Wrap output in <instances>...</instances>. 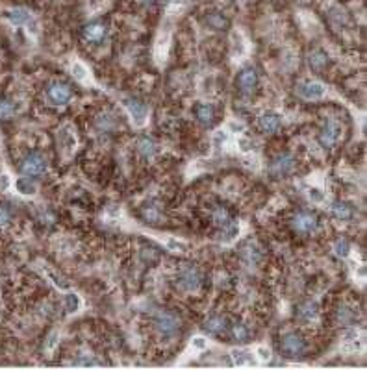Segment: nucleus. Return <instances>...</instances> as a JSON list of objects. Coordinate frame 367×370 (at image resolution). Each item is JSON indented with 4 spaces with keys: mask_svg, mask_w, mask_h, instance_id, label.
Masks as SVG:
<instances>
[{
    "mask_svg": "<svg viewBox=\"0 0 367 370\" xmlns=\"http://www.w3.org/2000/svg\"><path fill=\"white\" fill-rule=\"evenodd\" d=\"M45 171H46V160L39 152L28 154L23 160V163H21V172L28 178H37L41 174H45Z\"/></svg>",
    "mask_w": 367,
    "mask_h": 370,
    "instance_id": "obj_1",
    "label": "nucleus"
},
{
    "mask_svg": "<svg viewBox=\"0 0 367 370\" xmlns=\"http://www.w3.org/2000/svg\"><path fill=\"white\" fill-rule=\"evenodd\" d=\"M201 272L199 268L193 267V265H186V267L180 270L178 274V285L182 287L184 290H197L201 287Z\"/></svg>",
    "mask_w": 367,
    "mask_h": 370,
    "instance_id": "obj_2",
    "label": "nucleus"
},
{
    "mask_svg": "<svg viewBox=\"0 0 367 370\" xmlns=\"http://www.w3.org/2000/svg\"><path fill=\"white\" fill-rule=\"evenodd\" d=\"M295 165H297V163H295V158H293L291 154H282L271 163L269 172L275 178H286L295 171Z\"/></svg>",
    "mask_w": 367,
    "mask_h": 370,
    "instance_id": "obj_3",
    "label": "nucleus"
},
{
    "mask_svg": "<svg viewBox=\"0 0 367 370\" xmlns=\"http://www.w3.org/2000/svg\"><path fill=\"white\" fill-rule=\"evenodd\" d=\"M291 226L297 234H312L317 230V218L312 213L300 211L291 218Z\"/></svg>",
    "mask_w": 367,
    "mask_h": 370,
    "instance_id": "obj_4",
    "label": "nucleus"
},
{
    "mask_svg": "<svg viewBox=\"0 0 367 370\" xmlns=\"http://www.w3.org/2000/svg\"><path fill=\"white\" fill-rule=\"evenodd\" d=\"M341 133H343V130H341V126H339L336 120H327V124H325V128H323V131H321L319 141H321V144L325 148H332L339 142Z\"/></svg>",
    "mask_w": 367,
    "mask_h": 370,
    "instance_id": "obj_5",
    "label": "nucleus"
},
{
    "mask_svg": "<svg viewBox=\"0 0 367 370\" xmlns=\"http://www.w3.org/2000/svg\"><path fill=\"white\" fill-rule=\"evenodd\" d=\"M280 348L287 357H297V355H300V353L304 352L306 344H304V341L297 335V333H287V335L282 339Z\"/></svg>",
    "mask_w": 367,
    "mask_h": 370,
    "instance_id": "obj_6",
    "label": "nucleus"
},
{
    "mask_svg": "<svg viewBox=\"0 0 367 370\" xmlns=\"http://www.w3.org/2000/svg\"><path fill=\"white\" fill-rule=\"evenodd\" d=\"M298 97H302L304 100H319V98L325 97V86L321 82H304V84H298L297 87Z\"/></svg>",
    "mask_w": 367,
    "mask_h": 370,
    "instance_id": "obj_7",
    "label": "nucleus"
},
{
    "mask_svg": "<svg viewBox=\"0 0 367 370\" xmlns=\"http://www.w3.org/2000/svg\"><path fill=\"white\" fill-rule=\"evenodd\" d=\"M154 322H156V328H158L163 335H172V333L178 330V326H180L176 317L172 313H169V311H160V313L156 315Z\"/></svg>",
    "mask_w": 367,
    "mask_h": 370,
    "instance_id": "obj_8",
    "label": "nucleus"
},
{
    "mask_svg": "<svg viewBox=\"0 0 367 370\" xmlns=\"http://www.w3.org/2000/svg\"><path fill=\"white\" fill-rule=\"evenodd\" d=\"M125 106L128 109V115H130V119L136 126H143L147 122V108H145L143 104L138 102V100H132V98H128L125 100Z\"/></svg>",
    "mask_w": 367,
    "mask_h": 370,
    "instance_id": "obj_9",
    "label": "nucleus"
},
{
    "mask_svg": "<svg viewBox=\"0 0 367 370\" xmlns=\"http://www.w3.org/2000/svg\"><path fill=\"white\" fill-rule=\"evenodd\" d=\"M258 124L262 128V131H265V133H275V131L280 130V115H276L275 111H265V113L260 115Z\"/></svg>",
    "mask_w": 367,
    "mask_h": 370,
    "instance_id": "obj_10",
    "label": "nucleus"
},
{
    "mask_svg": "<svg viewBox=\"0 0 367 370\" xmlns=\"http://www.w3.org/2000/svg\"><path fill=\"white\" fill-rule=\"evenodd\" d=\"M48 98L57 106H64L71 100V89L65 84H52L48 87Z\"/></svg>",
    "mask_w": 367,
    "mask_h": 370,
    "instance_id": "obj_11",
    "label": "nucleus"
},
{
    "mask_svg": "<svg viewBox=\"0 0 367 370\" xmlns=\"http://www.w3.org/2000/svg\"><path fill=\"white\" fill-rule=\"evenodd\" d=\"M237 84H239L243 93H251L254 87H256V84H258V74H256V70H254V68H245V70L239 74Z\"/></svg>",
    "mask_w": 367,
    "mask_h": 370,
    "instance_id": "obj_12",
    "label": "nucleus"
},
{
    "mask_svg": "<svg viewBox=\"0 0 367 370\" xmlns=\"http://www.w3.org/2000/svg\"><path fill=\"white\" fill-rule=\"evenodd\" d=\"M241 259L247 263L249 267H256L262 261V250L256 245H247L241 250Z\"/></svg>",
    "mask_w": 367,
    "mask_h": 370,
    "instance_id": "obj_13",
    "label": "nucleus"
},
{
    "mask_svg": "<svg viewBox=\"0 0 367 370\" xmlns=\"http://www.w3.org/2000/svg\"><path fill=\"white\" fill-rule=\"evenodd\" d=\"M84 37L91 43H100L106 37V26L100 23H93L84 28Z\"/></svg>",
    "mask_w": 367,
    "mask_h": 370,
    "instance_id": "obj_14",
    "label": "nucleus"
},
{
    "mask_svg": "<svg viewBox=\"0 0 367 370\" xmlns=\"http://www.w3.org/2000/svg\"><path fill=\"white\" fill-rule=\"evenodd\" d=\"M6 17L10 19L15 26H23V24H28L34 21V19H32V13H30L28 10H24V8L10 10V12H6Z\"/></svg>",
    "mask_w": 367,
    "mask_h": 370,
    "instance_id": "obj_15",
    "label": "nucleus"
},
{
    "mask_svg": "<svg viewBox=\"0 0 367 370\" xmlns=\"http://www.w3.org/2000/svg\"><path fill=\"white\" fill-rule=\"evenodd\" d=\"M330 211H332L334 218H338V220H341V222L352 218V207H350L347 202H334Z\"/></svg>",
    "mask_w": 367,
    "mask_h": 370,
    "instance_id": "obj_16",
    "label": "nucleus"
},
{
    "mask_svg": "<svg viewBox=\"0 0 367 370\" xmlns=\"http://www.w3.org/2000/svg\"><path fill=\"white\" fill-rule=\"evenodd\" d=\"M204 328L210 333H213V335H221V333H224V331L228 330V320L223 319V317H212V319L206 320Z\"/></svg>",
    "mask_w": 367,
    "mask_h": 370,
    "instance_id": "obj_17",
    "label": "nucleus"
},
{
    "mask_svg": "<svg viewBox=\"0 0 367 370\" xmlns=\"http://www.w3.org/2000/svg\"><path fill=\"white\" fill-rule=\"evenodd\" d=\"M59 141H62V144H64V148L67 152H73V150H75L76 135L73 133V128H71L69 124L62 128V131H59Z\"/></svg>",
    "mask_w": 367,
    "mask_h": 370,
    "instance_id": "obj_18",
    "label": "nucleus"
},
{
    "mask_svg": "<svg viewBox=\"0 0 367 370\" xmlns=\"http://www.w3.org/2000/svg\"><path fill=\"white\" fill-rule=\"evenodd\" d=\"M327 61H328V57L323 50H312L310 54H308V63H310V67L314 68V70L325 68L327 67Z\"/></svg>",
    "mask_w": 367,
    "mask_h": 370,
    "instance_id": "obj_19",
    "label": "nucleus"
},
{
    "mask_svg": "<svg viewBox=\"0 0 367 370\" xmlns=\"http://www.w3.org/2000/svg\"><path fill=\"white\" fill-rule=\"evenodd\" d=\"M197 117H199V120L204 126H210L213 122V119H215V111H213L210 104H202V106L197 108Z\"/></svg>",
    "mask_w": 367,
    "mask_h": 370,
    "instance_id": "obj_20",
    "label": "nucleus"
},
{
    "mask_svg": "<svg viewBox=\"0 0 367 370\" xmlns=\"http://www.w3.org/2000/svg\"><path fill=\"white\" fill-rule=\"evenodd\" d=\"M138 150L143 158L149 160V158H152V156L156 154V142L152 141V139H149V137H143V139H139V142H138Z\"/></svg>",
    "mask_w": 367,
    "mask_h": 370,
    "instance_id": "obj_21",
    "label": "nucleus"
},
{
    "mask_svg": "<svg viewBox=\"0 0 367 370\" xmlns=\"http://www.w3.org/2000/svg\"><path fill=\"white\" fill-rule=\"evenodd\" d=\"M317 317V304L316 302H306L298 309V319L302 320H314Z\"/></svg>",
    "mask_w": 367,
    "mask_h": 370,
    "instance_id": "obj_22",
    "label": "nucleus"
},
{
    "mask_svg": "<svg viewBox=\"0 0 367 370\" xmlns=\"http://www.w3.org/2000/svg\"><path fill=\"white\" fill-rule=\"evenodd\" d=\"M213 222L217 224L219 228H224L226 224L230 222V213L226 211V207H221L217 205L215 209H213Z\"/></svg>",
    "mask_w": 367,
    "mask_h": 370,
    "instance_id": "obj_23",
    "label": "nucleus"
},
{
    "mask_svg": "<svg viewBox=\"0 0 367 370\" xmlns=\"http://www.w3.org/2000/svg\"><path fill=\"white\" fill-rule=\"evenodd\" d=\"M237 234H239V224L234 222V220H230L228 224L223 228V237H221V241L230 243V241H234L235 237H237Z\"/></svg>",
    "mask_w": 367,
    "mask_h": 370,
    "instance_id": "obj_24",
    "label": "nucleus"
},
{
    "mask_svg": "<svg viewBox=\"0 0 367 370\" xmlns=\"http://www.w3.org/2000/svg\"><path fill=\"white\" fill-rule=\"evenodd\" d=\"M206 23H208V26L213 30H223L228 26V21H226L221 13H212V15H208Z\"/></svg>",
    "mask_w": 367,
    "mask_h": 370,
    "instance_id": "obj_25",
    "label": "nucleus"
},
{
    "mask_svg": "<svg viewBox=\"0 0 367 370\" xmlns=\"http://www.w3.org/2000/svg\"><path fill=\"white\" fill-rule=\"evenodd\" d=\"M232 359H234L235 364H253L254 363V357L253 353L245 352V350H232Z\"/></svg>",
    "mask_w": 367,
    "mask_h": 370,
    "instance_id": "obj_26",
    "label": "nucleus"
},
{
    "mask_svg": "<svg viewBox=\"0 0 367 370\" xmlns=\"http://www.w3.org/2000/svg\"><path fill=\"white\" fill-rule=\"evenodd\" d=\"M82 302H80V296L73 294V292H69V294L65 296V309L69 311V313H76L78 309H80Z\"/></svg>",
    "mask_w": 367,
    "mask_h": 370,
    "instance_id": "obj_27",
    "label": "nucleus"
},
{
    "mask_svg": "<svg viewBox=\"0 0 367 370\" xmlns=\"http://www.w3.org/2000/svg\"><path fill=\"white\" fill-rule=\"evenodd\" d=\"M13 115H15V106H13V102H10L6 98H2V100H0V119H10Z\"/></svg>",
    "mask_w": 367,
    "mask_h": 370,
    "instance_id": "obj_28",
    "label": "nucleus"
},
{
    "mask_svg": "<svg viewBox=\"0 0 367 370\" xmlns=\"http://www.w3.org/2000/svg\"><path fill=\"white\" fill-rule=\"evenodd\" d=\"M338 320L341 324H352L356 320V313L350 308H341L338 311Z\"/></svg>",
    "mask_w": 367,
    "mask_h": 370,
    "instance_id": "obj_29",
    "label": "nucleus"
},
{
    "mask_svg": "<svg viewBox=\"0 0 367 370\" xmlns=\"http://www.w3.org/2000/svg\"><path fill=\"white\" fill-rule=\"evenodd\" d=\"M232 337H234L235 341H247L249 339V330H247V326H243V324H234L232 326Z\"/></svg>",
    "mask_w": 367,
    "mask_h": 370,
    "instance_id": "obj_30",
    "label": "nucleus"
},
{
    "mask_svg": "<svg viewBox=\"0 0 367 370\" xmlns=\"http://www.w3.org/2000/svg\"><path fill=\"white\" fill-rule=\"evenodd\" d=\"M45 272H46V276H48V278L52 279V283L56 285V287H59V289H62V290H67V289H69V283H67V281H65L64 278H59V276H57V274L54 272V270H50V268H48V267H45Z\"/></svg>",
    "mask_w": 367,
    "mask_h": 370,
    "instance_id": "obj_31",
    "label": "nucleus"
},
{
    "mask_svg": "<svg viewBox=\"0 0 367 370\" xmlns=\"http://www.w3.org/2000/svg\"><path fill=\"white\" fill-rule=\"evenodd\" d=\"M334 252H336V256L339 257H347L350 254V245H349V241H338L336 245H334Z\"/></svg>",
    "mask_w": 367,
    "mask_h": 370,
    "instance_id": "obj_32",
    "label": "nucleus"
},
{
    "mask_svg": "<svg viewBox=\"0 0 367 370\" xmlns=\"http://www.w3.org/2000/svg\"><path fill=\"white\" fill-rule=\"evenodd\" d=\"M73 74H75V78L78 82H87V78H89L87 68L84 67L82 63H75V65H73Z\"/></svg>",
    "mask_w": 367,
    "mask_h": 370,
    "instance_id": "obj_33",
    "label": "nucleus"
},
{
    "mask_svg": "<svg viewBox=\"0 0 367 370\" xmlns=\"http://www.w3.org/2000/svg\"><path fill=\"white\" fill-rule=\"evenodd\" d=\"M17 189H19V193H23V194H32L35 193V185L34 183H30V180H26V178H23V180H19L17 183Z\"/></svg>",
    "mask_w": 367,
    "mask_h": 370,
    "instance_id": "obj_34",
    "label": "nucleus"
},
{
    "mask_svg": "<svg viewBox=\"0 0 367 370\" xmlns=\"http://www.w3.org/2000/svg\"><path fill=\"white\" fill-rule=\"evenodd\" d=\"M165 246L171 252H174V254H184V252L188 250V248H186V245H184V243H180V241H176V239H167Z\"/></svg>",
    "mask_w": 367,
    "mask_h": 370,
    "instance_id": "obj_35",
    "label": "nucleus"
},
{
    "mask_svg": "<svg viewBox=\"0 0 367 370\" xmlns=\"http://www.w3.org/2000/svg\"><path fill=\"white\" fill-rule=\"evenodd\" d=\"M308 196H310V200L312 202H316V204L325 202V194H323V191L319 187H312L310 191H308Z\"/></svg>",
    "mask_w": 367,
    "mask_h": 370,
    "instance_id": "obj_36",
    "label": "nucleus"
},
{
    "mask_svg": "<svg viewBox=\"0 0 367 370\" xmlns=\"http://www.w3.org/2000/svg\"><path fill=\"white\" fill-rule=\"evenodd\" d=\"M12 220V215H10V209L6 205H0V228L8 226V222Z\"/></svg>",
    "mask_w": 367,
    "mask_h": 370,
    "instance_id": "obj_37",
    "label": "nucleus"
},
{
    "mask_svg": "<svg viewBox=\"0 0 367 370\" xmlns=\"http://www.w3.org/2000/svg\"><path fill=\"white\" fill-rule=\"evenodd\" d=\"M191 346L195 348V350H204L208 346V341L204 337H195L193 341H191Z\"/></svg>",
    "mask_w": 367,
    "mask_h": 370,
    "instance_id": "obj_38",
    "label": "nucleus"
},
{
    "mask_svg": "<svg viewBox=\"0 0 367 370\" xmlns=\"http://www.w3.org/2000/svg\"><path fill=\"white\" fill-rule=\"evenodd\" d=\"M145 218L149 222H158L160 220V215H158V211L154 209V207H150V209H145Z\"/></svg>",
    "mask_w": 367,
    "mask_h": 370,
    "instance_id": "obj_39",
    "label": "nucleus"
},
{
    "mask_svg": "<svg viewBox=\"0 0 367 370\" xmlns=\"http://www.w3.org/2000/svg\"><path fill=\"white\" fill-rule=\"evenodd\" d=\"M75 363L76 364H86V366H87V364H98V361H97V359H93L91 355H82L80 359H76Z\"/></svg>",
    "mask_w": 367,
    "mask_h": 370,
    "instance_id": "obj_40",
    "label": "nucleus"
},
{
    "mask_svg": "<svg viewBox=\"0 0 367 370\" xmlns=\"http://www.w3.org/2000/svg\"><path fill=\"white\" fill-rule=\"evenodd\" d=\"M256 355H258L262 361H269V359H271V352L267 350V348H264V346H260L258 350H256Z\"/></svg>",
    "mask_w": 367,
    "mask_h": 370,
    "instance_id": "obj_41",
    "label": "nucleus"
},
{
    "mask_svg": "<svg viewBox=\"0 0 367 370\" xmlns=\"http://www.w3.org/2000/svg\"><path fill=\"white\" fill-rule=\"evenodd\" d=\"M224 141H226V133H223V131H217V133L213 135V142H215V146H221Z\"/></svg>",
    "mask_w": 367,
    "mask_h": 370,
    "instance_id": "obj_42",
    "label": "nucleus"
},
{
    "mask_svg": "<svg viewBox=\"0 0 367 370\" xmlns=\"http://www.w3.org/2000/svg\"><path fill=\"white\" fill-rule=\"evenodd\" d=\"M10 176H8V174H2V176H0V189H2V191H8V189H10Z\"/></svg>",
    "mask_w": 367,
    "mask_h": 370,
    "instance_id": "obj_43",
    "label": "nucleus"
},
{
    "mask_svg": "<svg viewBox=\"0 0 367 370\" xmlns=\"http://www.w3.org/2000/svg\"><path fill=\"white\" fill-rule=\"evenodd\" d=\"M56 342H57V331H54V333L48 337V344H46V348H48V350H52V348L56 346Z\"/></svg>",
    "mask_w": 367,
    "mask_h": 370,
    "instance_id": "obj_44",
    "label": "nucleus"
},
{
    "mask_svg": "<svg viewBox=\"0 0 367 370\" xmlns=\"http://www.w3.org/2000/svg\"><path fill=\"white\" fill-rule=\"evenodd\" d=\"M239 43H235V46H234V54H237V56H241V54H243V52H245V46H243V43H241V37L239 39Z\"/></svg>",
    "mask_w": 367,
    "mask_h": 370,
    "instance_id": "obj_45",
    "label": "nucleus"
},
{
    "mask_svg": "<svg viewBox=\"0 0 367 370\" xmlns=\"http://www.w3.org/2000/svg\"><path fill=\"white\" fill-rule=\"evenodd\" d=\"M239 146L243 152H247V150H251V142H249L247 139H239Z\"/></svg>",
    "mask_w": 367,
    "mask_h": 370,
    "instance_id": "obj_46",
    "label": "nucleus"
},
{
    "mask_svg": "<svg viewBox=\"0 0 367 370\" xmlns=\"http://www.w3.org/2000/svg\"><path fill=\"white\" fill-rule=\"evenodd\" d=\"M230 128H232V130H237V131L243 130V126H241V124H235V122H230Z\"/></svg>",
    "mask_w": 367,
    "mask_h": 370,
    "instance_id": "obj_47",
    "label": "nucleus"
},
{
    "mask_svg": "<svg viewBox=\"0 0 367 370\" xmlns=\"http://www.w3.org/2000/svg\"><path fill=\"white\" fill-rule=\"evenodd\" d=\"M141 2H143V4H152L154 0H141Z\"/></svg>",
    "mask_w": 367,
    "mask_h": 370,
    "instance_id": "obj_48",
    "label": "nucleus"
}]
</instances>
